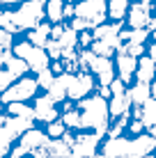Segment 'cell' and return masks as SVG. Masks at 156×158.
I'll list each match as a JSON object with an SVG mask.
<instances>
[{
  "mask_svg": "<svg viewBox=\"0 0 156 158\" xmlns=\"http://www.w3.org/2000/svg\"><path fill=\"white\" fill-rule=\"evenodd\" d=\"M101 140V133H80L76 135V140L71 142V158H87V156H94L96 151V144Z\"/></svg>",
  "mask_w": 156,
  "mask_h": 158,
  "instance_id": "52a82bcc",
  "label": "cell"
},
{
  "mask_svg": "<svg viewBox=\"0 0 156 158\" xmlns=\"http://www.w3.org/2000/svg\"><path fill=\"white\" fill-rule=\"evenodd\" d=\"M142 158H152V156H149V154H147V156H142Z\"/></svg>",
  "mask_w": 156,
  "mask_h": 158,
  "instance_id": "11a10c76",
  "label": "cell"
},
{
  "mask_svg": "<svg viewBox=\"0 0 156 158\" xmlns=\"http://www.w3.org/2000/svg\"><path fill=\"white\" fill-rule=\"evenodd\" d=\"M46 16V0H23L16 12H12V23L16 30H32L41 23V19Z\"/></svg>",
  "mask_w": 156,
  "mask_h": 158,
  "instance_id": "7a4b0ae2",
  "label": "cell"
},
{
  "mask_svg": "<svg viewBox=\"0 0 156 158\" xmlns=\"http://www.w3.org/2000/svg\"><path fill=\"white\" fill-rule=\"evenodd\" d=\"M140 122L147 128L156 126V99H154V96H149V99L140 106Z\"/></svg>",
  "mask_w": 156,
  "mask_h": 158,
  "instance_id": "d6986e66",
  "label": "cell"
},
{
  "mask_svg": "<svg viewBox=\"0 0 156 158\" xmlns=\"http://www.w3.org/2000/svg\"><path fill=\"white\" fill-rule=\"evenodd\" d=\"M152 35H154V39H156V30H154V32H152Z\"/></svg>",
  "mask_w": 156,
  "mask_h": 158,
  "instance_id": "db71d44e",
  "label": "cell"
},
{
  "mask_svg": "<svg viewBox=\"0 0 156 158\" xmlns=\"http://www.w3.org/2000/svg\"><path fill=\"white\" fill-rule=\"evenodd\" d=\"M131 106H133V101L129 94H124V92L122 94H112L108 112H110V117H124V115H129V108Z\"/></svg>",
  "mask_w": 156,
  "mask_h": 158,
  "instance_id": "9a60e30c",
  "label": "cell"
},
{
  "mask_svg": "<svg viewBox=\"0 0 156 158\" xmlns=\"http://www.w3.org/2000/svg\"><path fill=\"white\" fill-rule=\"evenodd\" d=\"M0 64H2V62H0Z\"/></svg>",
  "mask_w": 156,
  "mask_h": 158,
  "instance_id": "680465c9",
  "label": "cell"
},
{
  "mask_svg": "<svg viewBox=\"0 0 156 158\" xmlns=\"http://www.w3.org/2000/svg\"><path fill=\"white\" fill-rule=\"evenodd\" d=\"M124 126H126V115L120 119V122L115 124V126H112V131H110V138H120V133L122 131H124Z\"/></svg>",
  "mask_w": 156,
  "mask_h": 158,
  "instance_id": "f35d334b",
  "label": "cell"
},
{
  "mask_svg": "<svg viewBox=\"0 0 156 158\" xmlns=\"http://www.w3.org/2000/svg\"><path fill=\"white\" fill-rule=\"evenodd\" d=\"M138 83H149V80L156 78V62L152 57H142L138 60V71H136Z\"/></svg>",
  "mask_w": 156,
  "mask_h": 158,
  "instance_id": "ac0fdd59",
  "label": "cell"
},
{
  "mask_svg": "<svg viewBox=\"0 0 156 158\" xmlns=\"http://www.w3.org/2000/svg\"><path fill=\"white\" fill-rule=\"evenodd\" d=\"M149 87H152V96H154V99H156V83H152V85H149Z\"/></svg>",
  "mask_w": 156,
  "mask_h": 158,
  "instance_id": "f907efd6",
  "label": "cell"
},
{
  "mask_svg": "<svg viewBox=\"0 0 156 158\" xmlns=\"http://www.w3.org/2000/svg\"><path fill=\"white\" fill-rule=\"evenodd\" d=\"M152 135H154V138H156V126H152Z\"/></svg>",
  "mask_w": 156,
  "mask_h": 158,
  "instance_id": "f5cc1de1",
  "label": "cell"
},
{
  "mask_svg": "<svg viewBox=\"0 0 156 158\" xmlns=\"http://www.w3.org/2000/svg\"><path fill=\"white\" fill-rule=\"evenodd\" d=\"M37 87H39V83H37L35 78H21L16 85H9L7 89L2 92L0 101H2V103H12V101H25V99H30V96H35Z\"/></svg>",
  "mask_w": 156,
  "mask_h": 158,
  "instance_id": "5b68a950",
  "label": "cell"
},
{
  "mask_svg": "<svg viewBox=\"0 0 156 158\" xmlns=\"http://www.w3.org/2000/svg\"><path fill=\"white\" fill-rule=\"evenodd\" d=\"M92 51L96 53V55H103V57H110V53L115 51V48H112V46H108V44H106L103 39H94V41H92Z\"/></svg>",
  "mask_w": 156,
  "mask_h": 158,
  "instance_id": "4dcf8cb0",
  "label": "cell"
},
{
  "mask_svg": "<svg viewBox=\"0 0 156 158\" xmlns=\"http://www.w3.org/2000/svg\"><path fill=\"white\" fill-rule=\"evenodd\" d=\"M149 57H152V60H154V62H156V44H154V46H152V48H149Z\"/></svg>",
  "mask_w": 156,
  "mask_h": 158,
  "instance_id": "f6af8a7d",
  "label": "cell"
},
{
  "mask_svg": "<svg viewBox=\"0 0 156 158\" xmlns=\"http://www.w3.org/2000/svg\"><path fill=\"white\" fill-rule=\"evenodd\" d=\"M7 112L14 117H28V119H35V108H28L23 106V101H12L7 103Z\"/></svg>",
  "mask_w": 156,
  "mask_h": 158,
  "instance_id": "4316f807",
  "label": "cell"
},
{
  "mask_svg": "<svg viewBox=\"0 0 156 158\" xmlns=\"http://www.w3.org/2000/svg\"><path fill=\"white\" fill-rule=\"evenodd\" d=\"M48 135H51V138H62L64 135V122H51Z\"/></svg>",
  "mask_w": 156,
  "mask_h": 158,
  "instance_id": "8d00e7d4",
  "label": "cell"
},
{
  "mask_svg": "<svg viewBox=\"0 0 156 158\" xmlns=\"http://www.w3.org/2000/svg\"><path fill=\"white\" fill-rule=\"evenodd\" d=\"M71 28L76 32H80V30L94 28V23H92V21H87V19H80V16H74V19H71Z\"/></svg>",
  "mask_w": 156,
  "mask_h": 158,
  "instance_id": "e575fe53",
  "label": "cell"
},
{
  "mask_svg": "<svg viewBox=\"0 0 156 158\" xmlns=\"http://www.w3.org/2000/svg\"><path fill=\"white\" fill-rule=\"evenodd\" d=\"M154 158H156V156H154Z\"/></svg>",
  "mask_w": 156,
  "mask_h": 158,
  "instance_id": "94428289",
  "label": "cell"
},
{
  "mask_svg": "<svg viewBox=\"0 0 156 158\" xmlns=\"http://www.w3.org/2000/svg\"><path fill=\"white\" fill-rule=\"evenodd\" d=\"M5 154H7V147H2V144H0V158H2Z\"/></svg>",
  "mask_w": 156,
  "mask_h": 158,
  "instance_id": "681fc988",
  "label": "cell"
},
{
  "mask_svg": "<svg viewBox=\"0 0 156 158\" xmlns=\"http://www.w3.org/2000/svg\"><path fill=\"white\" fill-rule=\"evenodd\" d=\"M129 142L126 138H110L103 147V156L106 158H129Z\"/></svg>",
  "mask_w": 156,
  "mask_h": 158,
  "instance_id": "5bb4252c",
  "label": "cell"
},
{
  "mask_svg": "<svg viewBox=\"0 0 156 158\" xmlns=\"http://www.w3.org/2000/svg\"><path fill=\"white\" fill-rule=\"evenodd\" d=\"M117 69H120V78L129 83V78L131 76H136L138 71V60L133 55H129V53H120V57H117Z\"/></svg>",
  "mask_w": 156,
  "mask_h": 158,
  "instance_id": "2e32d148",
  "label": "cell"
},
{
  "mask_svg": "<svg viewBox=\"0 0 156 158\" xmlns=\"http://www.w3.org/2000/svg\"><path fill=\"white\" fill-rule=\"evenodd\" d=\"M60 71H62V64L55 62V64H53V73H60Z\"/></svg>",
  "mask_w": 156,
  "mask_h": 158,
  "instance_id": "7dc6e473",
  "label": "cell"
},
{
  "mask_svg": "<svg viewBox=\"0 0 156 158\" xmlns=\"http://www.w3.org/2000/svg\"><path fill=\"white\" fill-rule=\"evenodd\" d=\"M64 19H74V5L64 2Z\"/></svg>",
  "mask_w": 156,
  "mask_h": 158,
  "instance_id": "7bdbcfd3",
  "label": "cell"
},
{
  "mask_svg": "<svg viewBox=\"0 0 156 158\" xmlns=\"http://www.w3.org/2000/svg\"><path fill=\"white\" fill-rule=\"evenodd\" d=\"M71 78H74L71 73H62V76H57V78L53 80L51 87H48V96H51L55 103L62 101L64 96H67V89H69V83H71Z\"/></svg>",
  "mask_w": 156,
  "mask_h": 158,
  "instance_id": "e0dca14e",
  "label": "cell"
},
{
  "mask_svg": "<svg viewBox=\"0 0 156 158\" xmlns=\"http://www.w3.org/2000/svg\"><path fill=\"white\" fill-rule=\"evenodd\" d=\"M149 23H152V0H140L129 7V25L131 28H147Z\"/></svg>",
  "mask_w": 156,
  "mask_h": 158,
  "instance_id": "ba28073f",
  "label": "cell"
},
{
  "mask_svg": "<svg viewBox=\"0 0 156 158\" xmlns=\"http://www.w3.org/2000/svg\"><path fill=\"white\" fill-rule=\"evenodd\" d=\"M110 87V92H112V94H122V92H124V80H112V83L108 85Z\"/></svg>",
  "mask_w": 156,
  "mask_h": 158,
  "instance_id": "ab89813d",
  "label": "cell"
},
{
  "mask_svg": "<svg viewBox=\"0 0 156 158\" xmlns=\"http://www.w3.org/2000/svg\"><path fill=\"white\" fill-rule=\"evenodd\" d=\"M16 2H23V0H0V5H16Z\"/></svg>",
  "mask_w": 156,
  "mask_h": 158,
  "instance_id": "bcb514c9",
  "label": "cell"
},
{
  "mask_svg": "<svg viewBox=\"0 0 156 158\" xmlns=\"http://www.w3.org/2000/svg\"><path fill=\"white\" fill-rule=\"evenodd\" d=\"M92 78H90L87 73H80V76H74L71 78V83H69V89H67V96L69 99H74V101H78V99H83L85 94H87L90 89H92Z\"/></svg>",
  "mask_w": 156,
  "mask_h": 158,
  "instance_id": "8fae6325",
  "label": "cell"
},
{
  "mask_svg": "<svg viewBox=\"0 0 156 158\" xmlns=\"http://www.w3.org/2000/svg\"><path fill=\"white\" fill-rule=\"evenodd\" d=\"M48 37H51V25H46V23H39L37 28L30 30V44H35V46L44 48L46 41H48Z\"/></svg>",
  "mask_w": 156,
  "mask_h": 158,
  "instance_id": "7402d4cb",
  "label": "cell"
},
{
  "mask_svg": "<svg viewBox=\"0 0 156 158\" xmlns=\"http://www.w3.org/2000/svg\"><path fill=\"white\" fill-rule=\"evenodd\" d=\"M64 126H71V128H80V112L78 110H67L62 117Z\"/></svg>",
  "mask_w": 156,
  "mask_h": 158,
  "instance_id": "d6a6232c",
  "label": "cell"
},
{
  "mask_svg": "<svg viewBox=\"0 0 156 158\" xmlns=\"http://www.w3.org/2000/svg\"><path fill=\"white\" fill-rule=\"evenodd\" d=\"M12 32H7L5 28H0V46H5V48H12Z\"/></svg>",
  "mask_w": 156,
  "mask_h": 158,
  "instance_id": "74e56055",
  "label": "cell"
},
{
  "mask_svg": "<svg viewBox=\"0 0 156 158\" xmlns=\"http://www.w3.org/2000/svg\"><path fill=\"white\" fill-rule=\"evenodd\" d=\"M67 2H69V0H67Z\"/></svg>",
  "mask_w": 156,
  "mask_h": 158,
  "instance_id": "91938a15",
  "label": "cell"
},
{
  "mask_svg": "<svg viewBox=\"0 0 156 158\" xmlns=\"http://www.w3.org/2000/svg\"><path fill=\"white\" fill-rule=\"evenodd\" d=\"M64 2L67 0H46V16L53 23H60L64 19Z\"/></svg>",
  "mask_w": 156,
  "mask_h": 158,
  "instance_id": "603a6c76",
  "label": "cell"
},
{
  "mask_svg": "<svg viewBox=\"0 0 156 158\" xmlns=\"http://www.w3.org/2000/svg\"><path fill=\"white\" fill-rule=\"evenodd\" d=\"M55 115H57V110H55V101L51 99V96H39L35 103V117L37 119H41V122H55Z\"/></svg>",
  "mask_w": 156,
  "mask_h": 158,
  "instance_id": "4fadbf2b",
  "label": "cell"
},
{
  "mask_svg": "<svg viewBox=\"0 0 156 158\" xmlns=\"http://www.w3.org/2000/svg\"><path fill=\"white\" fill-rule=\"evenodd\" d=\"M30 128H32V119H28V117H7V122L0 124V144L9 147L12 140H16L19 135H23Z\"/></svg>",
  "mask_w": 156,
  "mask_h": 158,
  "instance_id": "277c9868",
  "label": "cell"
},
{
  "mask_svg": "<svg viewBox=\"0 0 156 158\" xmlns=\"http://www.w3.org/2000/svg\"><path fill=\"white\" fill-rule=\"evenodd\" d=\"M48 154H51V158H71V147L62 138H53L48 142Z\"/></svg>",
  "mask_w": 156,
  "mask_h": 158,
  "instance_id": "ffe728a7",
  "label": "cell"
},
{
  "mask_svg": "<svg viewBox=\"0 0 156 158\" xmlns=\"http://www.w3.org/2000/svg\"><path fill=\"white\" fill-rule=\"evenodd\" d=\"M147 28H149V32H154V30H156V16H154V19H152V23H149V25H147Z\"/></svg>",
  "mask_w": 156,
  "mask_h": 158,
  "instance_id": "c3c4849f",
  "label": "cell"
},
{
  "mask_svg": "<svg viewBox=\"0 0 156 158\" xmlns=\"http://www.w3.org/2000/svg\"><path fill=\"white\" fill-rule=\"evenodd\" d=\"M142 126H145V124L140 122V119H138V122H133V124H131V131H133V133H140Z\"/></svg>",
  "mask_w": 156,
  "mask_h": 158,
  "instance_id": "ee69618b",
  "label": "cell"
},
{
  "mask_svg": "<svg viewBox=\"0 0 156 158\" xmlns=\"http://www.w3.org/2000/svg\"><path fill=\"white\" fill-rule=\"evenodd\" d=\"M53 80H55V73H53V69H41V71H37V83H39V87H51Z\"/></svg>",
  "mask_w": 156,
  "mask_h": 158,
  "instance_id": "f546056e",
  "label": "cell"
},
{
  "mask_svg": "<svg viewBox=\"0 0 156 158\" xmlns=\"http://www.w3.org/2000/svg\"><path fill=\"white\" fill-rule=\"evenodd\" d=\"M5 64H7V69L16 76V78H19V76H23V73L30 69V67H28V62H25L23 57H19V55H12V57L7 60V62H5Z\"/></svg>",
  "mask_w": 156,
  "mask_h": 158,
  "instance_id": "83f0119b",
  "label": "cell"
},
{
  "mask_svg": "<svg viewBox=\"0 0 156 158\" xmlns=\"http://www.w3.org/2000/svg\"><path fill=\"white\" fill-rule=\"evenodd\" d=\"M92 41H94V37L90 35V32H83V35L78 37V44H83V46H92Z\"/></svg>",
  "mask_w": 156,
  "mask_h": 158,
  "instance_id": "60d3db41",
  "label": "cell"
},
{
  "mask_svg": "<svg viewBox=\"0 0 156 158\" xmlns=\"http://www.w3.org/2000/svg\"><path fill=\"white\" fill-rule=\"evenodd\" d=\"M129 7H131L129 0H108V16L112 21H122L126 16Z\"/></svg>",
  "mask_w": 156,
  "mask_h": 158,
  "instance_id": "44dd1931",
  "label": "cell"
},
{
  "mask_svg": "<svg viewBox=\"0 0 156 158\" xmlns=\"http://www.w3.org/2000/svg\"><path fill=\"white\" fill-rule=\"evenodd\" d=\"M23 60L28 62L30 69H35V71H41V69L48 67V60H51V57H48V53H46L41 46H35V44H32V46L28 48V53L23 55Z\"/></svg>",
  "mask_w": 156,
  "mask_h": 158,
  "instance_id": "7c38bea8",
  "label": "cell"
},
{
  "mask_svg": "<svg viewBox=\"0 0 156 158\" xmlns=\"http://www.w3.org/2000/svg\"><path fill=\"white\" fill-rule=\"evenodd\" d=\"M129 96H131L133 103L142 106V103L152 96V87H149V83H138L136 87H131V89H129Z\"/></svg>",
  "mask_w": 156,
  "mask_h": 158,
  "instance_id": "d4e9b609",
  "label": "cell"
},
{
  "mask_svg": "<svg viewBox=\"0 0 156 158\" xmlns=\"http://www.w3.org/2000/svg\"><path fill=\"white\" fill-rule=\"evenodd\" d=\"M152 2H156V0H152Z\"/></svg>",
  "mask_w": 156,
  "mask_h": 158,
  "instance_id": "6f0895ef",
  "label": "cell"
},
{
  "mask_svg": "<svg viewBox=\"0 0 156 158\" xmlns=\"http://www.w3.org/2000/svg\"><path fill=\"white\" fill-rule=\"evenodd\" d=\"M80 112V128H94L96 133H106V124H108V103L103 96H92V99H83L78 106Z\"/></svg>",
  "mask_w": 156,
  "mask_h": 158,
  "instance_id": "6da1fadb",
  "label": "cell"
},
{
  "mask_svg": "<svg viewBox=\"0 0 156 158\" xmlns=\"http://www.w3.org/2000/svg\"><path fill=\"white\" fill-rule=\"evenodd\" d=\"M87 69H92V71L99 76V80H101V85H110L112 80H115V67H112V62H110V57H103V55H96L92 62H90V67Z\"/></svg>",
  "mask_w": 156,
  "mask_h": 158,
  "instance_id": "9c48e42d",
  "label": "cell"
},
{
  "mask_svg": "<svg viewBox=\"0 0 156 158\" xmlns=\"http://www.w3.org/2000/svg\"><path fill=\"white\" fill-rule=\"evenodd\" d=\"M96 158H106V156H96Z\"/></svg>",
  "mask_w": 156,
  "mask_h": 158,
  "instance_id": "9f6ffc18",
  "label": "cell"
},
{
  "mask_svg": "<svg viewBox=\"0 0 156 158\" xmlns=\"http://www.w3.org/2000/svg\"><path fill=\"white\" fill-rule=\"evenodd\" d=\"M5 122H7V117H2V115H0V124H5Z\"/></svg>",
  "mask_w": 156,
  "mask_h": 158,
  "instance_id": "816d5d0a",
  "label": "cell"
},
{
  "mask_svg": "<svg viewBox=\"0 0 156 158\" xmlns=\"http://www.w3.org/2000/svg\"><path fill=\"white\" fill-rule=\"evenodd\" d=\"M51 142V138L44 133H39V131H25L23 133V140H21V144L16 147L12 151V158H23L25 154H32L35 149H41V147H48Z\"/></svg>",
  "mask_w": 156,
  "mask_h": 158,
  "instance_id": "8992f818",
  "label": "cell"
},
{
  "mask_svg": "<svg viewBox=\"0 0 156 158\" xmlns=\"http://www.w3.org/2000/svg\"><path fill=\"white\" fill-rule=\"evenodd\" d=\"M120 32H122V23H120V21H117V23H101V25L94 28L92 37H94V39H108V37L120 35Z\"/></svg>",
  "mask_w": 156,
  "mask_h": 158,
  "instance_id": "cb8c5ba5",
  "label": "cell"
},
{
  "mask_svg": "<svg viewBox=\"0 0 156 158\" xmlns=\"http://www.w3.org/2000/svg\"><path fill=\"white\" fill-rule=\"evenodd\" d=\"M57 41H60L62 51H64V48H74V46L78 44V32L69 25V28H64V32L60 35V39H57Z\"/></svg>",
  "mask_w": 156,
  "mask_h": 158,
  "instance_id": "f1b7e54d",
  "label": "cell"
},
{
  "mask_svg": "<svg viewBox=\"0 0 156 158\" xmlns=\"http://www.w3.org/2000/svg\"><path fill=\"white\" fill-rule=\"evenodd\" d=\"M120 37L124 41H131V44H142L147 41L149 37V28H131V30H122Z\"/></svg>",
  "mask_w": 156,
  "mask_h": 158,
  "instance_id": "484cf974",
  "label": "cell"
},
{
  "mask_svg": "<svg viewBox=\"0 0 156 158\" xmlns=\"http://www.w3.org/2000/svg\"><path fill=\"white\" fill-rule=\"evenodd\" d=\"M120 53H129V55H133V57H140L142 55V44H122L120 48H117Z\"/></svg>",
  "mask_w": 156,
  "mask_h": 158,
  "instance_id": "836d02e7",
  "label": "cell"
},
{
  "mask_svg": "<svg viewBox=\"0 0 156 158\" xmlns=\"http://www.w3.org/2000/svg\"><path fill=\"white\" fill-rule=\"evenodd\" d=\"M14 78H16V76L9 71V69H7V71H0V89L5 92L9 85H14Z\"/></svg>",
  "mask_w": 156,
  "mask_h": 158,
  "instance_id": "d590c367",
  "label": "cell"
},
{
  "mask_svg": "<svg viewBox=\"0 0 156 158\" xmlns=\"http://www.w3.org/2000/svg\"><path fill=\"white\" fill-rule=\"evenodd\" d=\"M74 16H80V19H87L96 25H101L108 16V2L106 0H83L74 7Z\"/></svg>",
  "mask_w": 156,
  "mask_h": 158,
  "instance_id": "3957f363",
  "label": "cell"
},
{
  "mask_svg": "<svg viewBox=\"0 0 156 158\" xmlns=\"http://www.w3.org/2000/svg\"><path fill=\"white\" fill-rule=\"evenodd\" d=\"M62 32H64L62 25H53V28H51V39H60Z\"/></svg>",
  "mask_w": 156,
  "mask_h": 158,
  "instance_id": "b9f144b4",
  "label": "cell"
},
{
  "mask_svg": "<svg viewBox=\"0 0 156 158\" xmlns=\"http://www.w3.org/2000/svg\"><path fill=\"white\" fill-rule=\"evenodd\" d=\"M46 53H48V57H51V60H60V57H62V46H60V41H57V39H48V41H46Z\"/></svg>",
  "mask_w": 156,
  "mask_h": 158,
  "instance_id": "1f68e13d",
  "label": "cell"
},
{
  "mask_svg": "<svg viewBox=\"0 0 156 158\" xmlns=\"http://www.w3.org/2000/svg\"><path fill=\"white\" fill-rule=\"evenodd\" d=\"M154 149H156V138L154 135H138L136 140L129 142V158H142Z\"/></svg>",
  "mask_w": 156,
  "mask_h": 158,
  "instance_id": "30bf717a",
  "label": "cell"
}]
</instances>
